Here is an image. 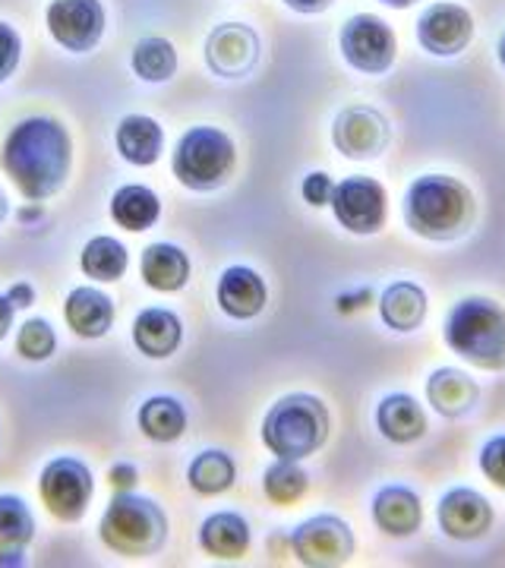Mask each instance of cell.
<instances>
[{
	"mask_svg": "<svg viewBox=\"0 0 505 568\" xmlns=\"http://www.w3.org/2000/svg\"><path fill=\"white\" fill-rule=\"evenodd\" d=\"M376 429L392 446H414L426 436L430 420H426L424 405L414 395L392 392L376 405Z\"/></svg>",
	"mask_w": 505,
	"mask_h": 568,
	"instance_id": "44dd1931",
	"label": "cell"
},
{
	"mask_svg": "<svg viewBox=\"0 0 505 568\" xmlns=\"http://www.w3.org/2000/svg\"><path fill=\"white\" fill-rule=\"evenodd\" d=\"M263 54L260 36L243 22H222L205 39V63L222 80H243L256 70Z\"/></svg>",
	"mask_w": 505,
	"mask_h": 568,
	"instance_id": "5bb4252c",
	"label": "cell"
},
{
	"mask_svg": "<svg viewBox=\"0 0 505 568\" xmlns=\"http://www.w3.org/2000/svg\"><path fill=\"white\" fill-rule=\"evenodd\" d=\"M426 310H430V301L417 282L402 278V282L385 284V291L380 294V320L392 332H402V335L417 332L424 325Z\"/></svg>",
	"mask_w": 505,
	"mask_h": 568,
	"instance_id": "484cf974",
	"label": "cell"
},
{
	"mask_svg": "<svg viewBox=\"0 0 505 568\" xmlns=\"http://www.w3.org/2000/svg\"><path fill=\"white\" fill-rule=\"evenodd\" d=\"M108 484L114 493H127V489H137L140 484V467L133 462H114L108 467Z\"/></svg>",
	"mask_w": 505,
	"mask_h": 568,
	"instance_id": "8d00e7d4",
	"label": "cell"
},
{
	"mask_svg": "<svg viewBox=\"0 0 505 568\" xmlns=\"http://www.w3.org/2000/svg\"><path fill=\"white\" fill-rule=\"evenodd\" d=\"M493 521H496L493 503L474 487L445 489L440 506H436V525L455 544L481 540L489 534Z\"/></svg>",
	"mask_w": 505,
	"mask_h": 568,
	"instance_id": "9a60e30c",
	"label": "cell"
},
{
	"mask_svg": "<svg viewBox=\"0 0 505 568\" xmlns=\"http://www.w3.org/2000/svg\"><path fill=\"white\" fill-rule=\"evenodd\" d=\"M171 171L193 193H212L238 171V145L219 126H190L171 152Z\"/></svg>",
	"mask_w": 505,
	"mask_h": 568,
	"instance_id": "8992f818",
	"label": "cell"
},
{
	"mask_svg": "<svg viewBox=\"0 0 505 568\" xmlns=\"http://www.w3.org/2000/svg\"><path fill=\"white\" fill-rule=\"evenodd\" d=\"M178 48L162 36H145L133 44V54H130V67L142 82H152V85H164L178 77Z\"/></svg>",
	"mask_w": 505,
	"mask_h": 568,
	"instance_id": "4dcf8cb0",
	"label": "cell"
},
{
	"mask_svg": "<svg viewBox=\"0 0 505 568\" xmlns=\"http://www.w3.org/2000/svg\"><path fill=\"white\" fill-rule=\"evenodd\" d=\"M282 3L301 17H316V13H325L335 0H282Z\"/></svg>",
	"mask_w": 505,
	"mask_h": 568,
	"instance_id": "f35d334b",
	"label": "cell"
},
{
	"mask_svg": "<svg viewBox=\"0 0 505 568\" xmlns=\"http://www.w3.org/2000/svg\"><path fill=\"white\" fill-rule=\"evenodd\" d=\"M36 540V515L22 496L0 493V566H22L26 547Z\"/></svg>",
	"mask_w": 505,
	"mask_h": 568,
	"instance_id": "d4e9b609",
	"label": "cell"
},
{
	"mask_svg": "<svg viewBox=\"0 0 505 568\" xmlns=\"http://www.w3.org/2000/svg\"><path fill=\"white\" fill-rule=\"evenodd\" d=\"M7 301L13 304V310H29L36 304V287L29 282H13L7 287Z\"/></svg>",
	"mask_w": 505,
	"mask_h": 568,
	"instance_id": "74e56055",
	"label": "cell"
},
{
	"mask_svg": "<svg viewBox=\"0 0 505 568\" xmlns=\"http://www.w3.org/2000/svg\"><path fill=\"white\" fill-rule=\"evenodd\" d=\"M48 36L70 54L95 51L108 29V13L101 0H51L44 10Z\"/></svg>",
	"mask_w": 505,
	"mask_h": 568,
	"instance_id": "8fae6325",
	"label": "cell"
},
{
	"mask_svg": "<svg viewBox=\"0 0 505 568\" xmlns=\"http://www.w3.org/2000/svg\"><path fill=\"white\" fill-rule=\"evenodd\" d=\"M190 275H193V263H190V253L183 246L155 241L142 250L140 278L149 291L178 294L190 284Z\"/></svg>",
	"mask_w": 505,
	"mask_h": 568,
	"instance_id": "603a6c76",
	"label": "cell"
},
{
	"mask_svg": "<svg viewBox=\"0 0 505 568\" xmlns=\"http://www.w3.org/2000/svg\"><path fill=\"white\" fill-rule=\"evenodd\" d=\"M370 515H373V525L395 540L414 537L424 528V503L417 489L404 487V484H385L376 489L370 503Z\"/></svg>",
	"mask_w": 505,
	"mask_h": 568,
	"instance_id": "ac0fdd59",
	"label": "cell"
},
{
	"mask_svg": "<svg viewBox=\"0 0 505 568\" xmlns=\"http://www.w3.org/2000/svg\"><path fill=\"white\" fill-rule=\"evenodd\" d=\"M414 36L430 58H458L474 41V13L462 3L436 0L417 17Z\"/></svg>",
	"mask_w": 505,
	"mask_h": 568,
	"instance_id": "7c38bea8",
	"label": "cell"
},
{
	"mask_svg": "<svg viewBox=\"0 0 505 568\" xmlns=\"http://www.w3.org/2000/svg\"><path fill=\"white\" fill-rule=\"evenodd\" d=\"M339 51L351 70L364 77H385L398 58V36L383 17L354 13L339 29Z\"/></svg>",
	"mask_w": 505,
	"mask_h": 568,
	"instance_id": "ba28073f",
	"label": "cell"
},
{
	"mask_svg": "<svg viewBox=\"0 0 505 568\" xmlns=\"http://www.w3.org/2000/svg\"><path fill=\"white\" fill-rule=\"evenodd\" d=\"M0 171L26 203H44L58 196L73 171L70 130L48 114L22 118L0 142Z\"/></svg>",
	"mask_w": 505,
	"mask_h": 568,
	"instance_id": "6da1fadb",
	"label": "cell"
},
{
	"mask_svg": "<svg viewBox=\"0 0 505 568\" xmlns=\"http://www.w3.org/2000/svg\"><path fill=\"white\" fill-rule=\"evenodd\" d=\"M133 345L149 361H168L183 345L181 316L168 306H145L133 320Z\"/></svg>",
	"mask_w": 505,
	"mask_h": 568,
	"instance_id": "7402d4cb",
	"label": "cell"
},
{
	"mask_svg": "<svg viewBox=\"0 0 505 568\" xmlns=\"http://www.w3.org/2000/svg\"><path fill=\"white\" fill-rule=\"evenodd\" d=\"M287 547L303 568H339L357 552V537L342 515L320 511L287 534Z\"/></svg>",
	"mask_w": 505,
	"mask_h": 568,
	"instance_id": "9c48e42d",
	"label": "cell"
},
{
	"mask_svg": "<svg viewBox=\"0 0 505 568\" xmlns=\"http://www.w3.org/2000/svg\"><path fill=\"white\" fill-rule=\"evenodd\" d=\"M332 433V414L323 398L310 392H291L282 395L275 405L265 410L260 439L275 458L306 462L329 443Z\"/></svg>",
	"mask_w": 505,
	"mask_h": 568,
	"instance_id": "3957f363",
	"label": "cell"
},
{
	"mask_svg": "<svg viewBox=\"0 0 505 568\" xmlns=\"http://www.w3.org/2000/svg\"><path fill=\"white\" fill-rule=\"evenodd\" d=\"M253 547V530L241 511H212L200 525V549L219 562H241Z\"/></svg>",
	"mask_w": 505,
	"mask_h": 568,
	"instance_id": "ffe728a7",
	"label": "cell"
},
{
	"mask_svg": "<svg viewBox=\"0 0 505 568\" xmlns=\"http://www.w3.org/2000/svg\"><path fill=\"white\" fill-rule=\"evenodd\" d=\"M332 190H335V181H332L325 171H310L301 183L303 203L310 205V209H329V203H332Z\"/></svg>",
	"mask_w": 505,
	"mask_h": 568,
	"instance_id": "d590c367",
	"label": "cell"
},
{
	"mask_svg": "<svg viewBox=\"0 0 505 568\" xmlns=\"http://www.w3.org/2000/svg\"><path fill=\"white\" fill-rule=\"evenodd\" d=\"M17 219H20L26 227H29V224L41 222V219H44V205H41V203H26L22 209H17Z\"/></svg>",
	"mask_w": 505,
	"mask_h": 568,
	"instance_id": "60d3db41",
	"label": "cell"
},
{
	"mask_svg": "<svg viewBox=\"0 0 505 568\" xmlns=\"http://www.w3.org/2000/svg\"><path fill=\"white\" fill-rule=\"evenodd\" d=\"M168 511L152 496L137 489L114 493L99 521V540L123 559L159 556L168 544Z\"/></svg>",
	"mask_w": 505,
	"mask_h": 568,
	"instance_id": "277c9868",
	"label": "cell"
},
{
	"mask_svg": "<svg viewBox=\"0 0 505 568\" xmlns=\"http://www.w3.org/2000/svg\"><path fill=\"white\" fill-rule=\"evenodd\" d=\"M95 496V477L92 467L73 455H58L39 474V499L44 511L61 521V525H77L85 518Z\"/></svg>",
	"mask_w": 505,
	"mask_h": 568,
	"instance_id": "52a82bcc",
	"label": "cell"
},
{
	"mask_svg": "<svg viewBox=\"0 0 505 568\" xmlns=\"http://www.w3.org/2000/svg\"><path fill=\"white\" fill-rule=\"evenodd\" d=\"M118 320V304L111 294H104L95 284H80L63 301V323L82 342L104 338Z\"/></svg>",
	"mask_w": 505,
	"mask_h": 568,
	"instance_id": "e0dca14e",
	"label": "cell"
},
{
	"mask_svg": "<svg viewBox=\"0 0 505 568\" xmlns=\"http://www.w3.org/2000/svg\"><path fill=\"white\" fill-rule=\"evenodd\" d=\"M392 140V126L370 104H351L339 111V118L332 123V142L351 162H373L380 159Z\"/></svg>",
	"mask_w": 505,
	"mask_h": 568,
	"instance_id": "4fadbf2b",
	"label": "cell"
},
{
	"mask_svg": "<svg viewBox=\"0 0 505 568\" xmlns=\"http://www.w3.org/2000/svg\"><path fill=\"white\" fill-rule=\"evenodd\" d=\"M215 304L228 320L250 323L269 306V284L250 265H228L215 284Z\"/></svg>",
	"mask_w": 505,
	"mask_h": 568,
	"instance_id": "2e32d148",
	"label": "cell"
},
{
	"mask_svg": "<svg viewBox=\"0 0 505 568\" xmlns=\"http://www.w3.org/2000/svg\"><path fill=\"white\" fill-rule=\"evenodd\" d=\"M186 484L196 496H222L238 484V462L222 448H205L186 467Z\"/></svg>",
	"mask_w": 505,
	"mask_h": 568,
	"instance_id": "f546056e",
	"label": "cell"
},
{
	"mask_svg": "<svg viewBox=\"0 0 505 568\" xmlns=\"http://www.w3.org/2000/svg\"><path fill=\"white\" fill-rule=\"evenodd\" d=\"M385 7H392V10H407V7H414L417 0H380Z\"/></svg>",
	"mask_w": 505,
	"mask_h": 568,
	"instance_id": "b9f144b4",
	"label": "cell"
},
{
	"mask_svg": "<svg viewBox=\"0 0 505 568\" xmlns=\"http://www.w3.org/2000/svg\"><path fill=\"white\" fill-rule=\"evenodd\" d=\"M162 219V200L152 186L145 183H123L111 196V222L130 231L142 234L149 227H155Z\"/></svg>",
	"mask_w": 505,
	"mask_h": 568,
	"instance_id": "4316f807",
	"label": "cell"
},
{
	"mask_svg": "<svg viewBox=\"0 0 505 568\" xmlns=\"http://www.w3.org/2000/svg\"><path fill=\"white\" fill-rule=\"evenodd\" d=\"M263 493L272 506H282V508L297 506L303 496L310 493V474L303 470L301 462L275 458L272 465L265 467Z\"/></svg>",
	"mask_w": 505,
	"mask_h": 568,
	"instance_id": "1f68e13d",
	"label": "cell"
},
{
	"mask_svg": "<svg viewBox=\"0 0 505 568\" xmlns=\"http://www.w3.org/2000/svg\"><path fill=\"white\" fill-rule=\"evenodd\" d=\"M329 209L347 234L373 237L388 222V193L376 178L354 174V178L335 183Z\"/></svg>",
	"mask_w": 505,
	"mask_h": 568,
	"instance_id": "30bf717a",
	"label": "cell"
},
{
	"mask_svg": "<svg viewBox=\"0 0 505 568\" xmlns=\"http://www.w3.org/2000/svg\"><path fill=\"white\" fill-rule=\"evenodd\" d=\"M477 467H481V474H484L493 487L505 489V433L489 436L484 446H481Z\"/></svg>",
	"mask_w": 505,
	"mask_h": 568,
	"instance_id": "836d02e7",
	"label": "cell"
},
{
	"mask_svg": "<svg viewBox=\"0 0 505 568\" xmlns=\"http://www.w3.org/2000/svg\"><path fill=\"white\" fill-rule=\"evenodd\" d=\"M80 268L82 275L92 278L95 284L121 282L127 268H130V250L111 234H95L82 246Z\"/></svg>",
	"mask_w": 505,
	"mask_h": 568,
	"instance_id": "f1b7e54d",
	"label": "cell"
},
{
	"mask_svg": "<svg viewBox=\"0 0 505 568\" xmlns=\"http://www.w3.org/2000/svg\"><path fill=\"white\" fill-rule=\"evenodd\" d=\"M445 347L484 373L505 369V310L489 297H462L445 313Z\"/></svg>",
	"mask_w": 505,
	"mask_h": 568,
	"instance_id": "5b68a950",
	"label": "cell"
},
{
	"mask_svg": "<svg viewBox=\"0 0 505 568\" xmlns=\"http://www.w3.org/2000/svg\"><path fill=\"white\" fill-rule=\"evenodd\" d=\"M58 351V332L41 316H32L17 328V354L29 364H44Z\"/></svg>",
	"mask_w": 505,
	"mask_h": 568,
	"instance_id": "d6a6232c",
	"label": "cell"
},
{
	"mask_svg": "<svg viewBox=\"0 0 505 568\" xmlns=\"http://www.w3.org/2000/svg\"><path fill=\"white\" fill-rule=\"evenodd\" d=\"M7 215H10V203H7V193L0 190V224L7 222Z\"/></svg>",
	"mask_w": 505,
	"mask_h": 568,
	"instance_id": "7bdbcfd3",
	"label": "cell"
},
{
	"mask_svg": "<svg viewBox=\"0 0 505 568\" xmlns=\"http://www.w3.org/2000/svg\"><path fill=\"white\" fill-rule=\"evenodd\" d=\"M137 426L149 443H178L186 433V407L174 395H152L137 410Z\"/></svg>",
	"mask_w": 505,
	"mask_h": 568,
	"instance_id": "83f0119b",
	"label": "cell"
},
{
	"mask_svg": "<svg viewBox=\"0 0 505 568\" xmlns=\"http://www.w3.org/2000/svg\"><path fill=\"white\" fill-rule=\"evenodd\" d=\"M481 402L477 379L458 366H440L426 376V405L445 420H462Z\"/></svg>",
	"mask_w": 505,
	"mask_h": 568,
	"instance_id": "d6986e66",
	"label": "cell"
},
{
	"mask_svg": "<svg viewBox=\"0 0 505 568\" xmlns=\"http://www.w3.org/2000/svg\"><path fill=\"white\" fill-rule=\"evenodd\" d=\"M404 224L414 237L433 244L462 241L474 227L477 200L471 186L452 174H421L404 190Z\"/></svg>",
	"mask_w": 505,
	"mask_h": 568,
	"instance_id": "7a4b0ae2",
	"label": "cell"
},
{
	"mask_svg": "<svg viewBox=\"0 0 505 568\" xmlns=\"http://www.w3.org/2000/svg\"><path fill=\"white\" fill-rule=\"evenodd\" d=\"M22 61V39L10 22L0 20V82H7Z\"/></svg>",
	"mask_w": 505,
	"mask_h": 568,
	"instance_id": "e575fe53",
	"label": "cell"
},
{
	"mask_svg": "<svg viewBox=\"0 0 505 568\" xmlns=\"http://www.w3.org/2000/svg\"><path fill=\"white\" fill-rule=\"evenodd\" d=\"M496 58H499V63H503L505 70V32L499 36V44H496Z\"/></svg>",
	"mask_w": 505,
	"mask_h": 568,
	"instance_id": "ee69618b",
	"label": "cell"
},
{
	"mask_svg": "<svg viewBox=\"0 0 505 568\" xmlns=\"http://www.w3.org/2000/svg\"><path fill=\"white\" fill-rule=\"evenodd\" d=\"M114 145L127 164L152 168L164 152V126L149 114H127L114 130Z\"/></svg>",
	"mask_w": 505,
	"mask_h": 568,
	"instance_id": "cb8c5ba5",
	"label": "cell"
},
{
	"mask_svg": "<svg viewBox=\"0 0 505 568\" xmlns=\"http://www.w3.org/2000/svg\"><path fill=\"white\" fill-rule=\"evenodd\" d=\"M13 320H17V310H13V304H10V301H7V294H0V342L10 335Z\"/></svg>",
	"mask_w": 505,
	"mask_h": 568,
	"instance_id": "ab89813d",
	"label": "cell"
}]
</instances>
